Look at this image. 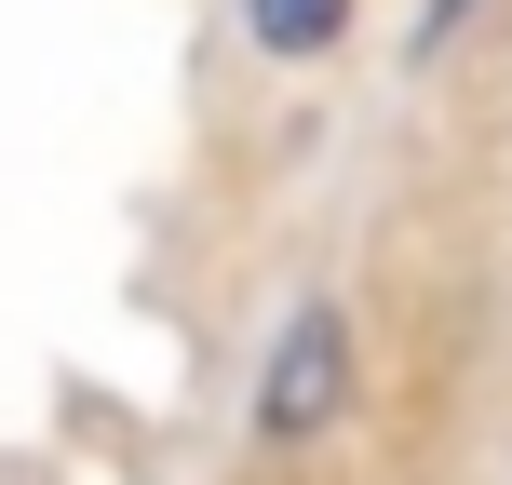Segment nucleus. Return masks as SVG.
<instances>
[{
	"label": "nucleus",
	"mask_w": 512,
	"mask_h": 485,
	"mask_svg": "<svg viewBox=\"0 0 512 485\" xmlns=\"http://www.w3.org/2000/svg\"><path fill=\"white\" fill-rule=\"evenodd\" d=\"M351 391H364V351H351V310L337 297H297L270 324V364H256V445L270 459H310L324 432H351Z\"/></svg>",
	"instance_id": "obj_1"
},
{
	"label": "nucleus",
	"mask_w": 512,
	"mask_h": 485,
	"mask_svg": "<svg viewBox=\"0 0 512 485\" xmlns=\"http://www.w3.org/2000/svg\"><path fill=\"white\" fill-rule=\"evenodd\" d=\"M351 14L364 0H243V41L270 68H324V54H351Z\"/></svg>",
	"instance_id": "obj_2"
}]
</instances>
